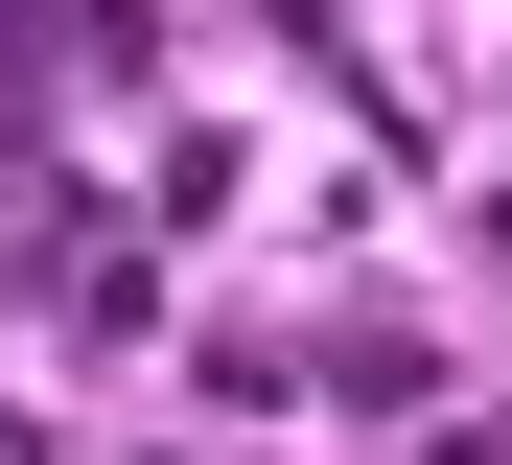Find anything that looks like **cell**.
<instances>
[{
	"label": "cell",
	"mask_w": 512,
	"mask_h": 465,
	"mask_svg": "<svg viewBox=\"0 0 512 465\" xmlns=\"http://www.w3.org/2000/svg\"><path fill=\"white\" fill-rule=\"evenodd\" d=\"M443 465H512V442H443Z\"/></svg>",
	"instance_id": "6da1fadb"
}]
</instances>
